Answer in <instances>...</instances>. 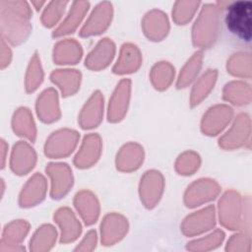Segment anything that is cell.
I'll use <instances>...</instances> for the list:
<instances>
[{"instance_id": "cell-1", "label": "cell", "mask_w": 252, "mask_h": 252, "mask_svg": "<svg viewBox=\"0 0 252 252\" xmlns=\"http://www.w3.org/2000/svg\"><path fill=\"white\" fill-rule=\"evenodd\" d=\"M221 21V9L206 4L197 18L192 31L193 43L202 48L212 46L218 38Z\"/></svg>"}, {"instance_id": "cell-2", "label": "cell", "mask_w": 252, "mask_h": 252, "mask_svg": "<svg viewBox=\"0 0 252 252\" xmlns=\"http://www.w3.org/2000/svg\"><path fill=\"white\" fill-rule=\"evenodd\" d=\"M31 10L25 2H17V8L2 12V34L12 44L26 40L31 32Z\"/></svg>"}, {"instance_id": "cell-3", "label": "cell", "mask_w": 252, "mask_h": 252, "mask_svg": "<svg viewBox=\"0 0 252 252\" xmlns=\"http://www.w3.org/2000/svg\"><path fill=\"white\" fill-rule=\"evenodd\" d=\"M224 8V24L227 31L238 39L249 42L251 39L252 3L240 0L231 2Z\"/></svg>"}, {"instance_id": "cell-4", "label": "cell", "mask_w": 252, "mask_h": 252, "mask_svg": "<svg viewBox=\"0 0 252 252\" xmlns=\"http://www.w3.org/2000/svg\"><path fill=\"white\" fill-rule=\"evenodd\" d=\"M219 219L227 229L244 231V200L238 192L229 190L220 197Z\"/></svg>"}, {"instance_id": "cell-5", "label": "cell", "mask_w": 252, "mask_h": 252, "mask_svg": "<svg viewBox=\"0 0 252 252\" xmlns=\"http://www.w3.org/2000/svg\"><path fill=\"white\" fill-rule=\"evenodd\" d=\"M251 123L246 113L238 114L230 128L220 138L219 144L224 150H234L250 143Z\"/></svg>"}, {"instance_id": "cell-6", "label": "cell", "mask_w": 252, "mask_h": 252, "mask_svg": "<svg viewBox=\"0 0 252 252\" xmlns=\"http://www.w3.org/2000/svg\"><path fill=\"white\" fill-rule=\"evenodd\" d=\"M79 134L72 129H60L52 133L46 140L44 152L52 158H60L69 156L76 148Z\"/></svg>"}, {"instance_id": "cell-7", "label": "cell", "mask_w": 252, "mask_h": 252, "mask_svg": "<svg viewBox=\"0 0 252 252\" xmlns=\"http://www.w3.org/2000/svg\"><path fill=\"white\" fill-rule=\"evenodd\" d=\"M220 191V188L216 181L208 178L199 179L187 188L184 195V202L187 207L194 208L214 200Z\"/></svg>"}, {"instance_id": "cell-8", "label": "cell", "mask_w": 252, "mask_h": 252, "mask_svg": "<svg viewBox=\"0 0 252 252\" xmlns=\"http://www.w3.org/2000/svg\"><path fill=\"white\" fill-rule=\"evenodd\" d=\"M233 110L226 104H217L204 114L201 129L206 135L214 136L220 133L231 121Z\"/></svg>"}, {"instance_id": "cell-9", "label": "cell", "mask_w": 252, "mask_h": 252, "mask_svg": "<svg viewBox=\"0 0 252 252\" xmlns=\"http://www.w3.org/2000/svg\"><path fill=\"white\" fill-rule=\"evenodd\" d=\"M216 224L214 206H208L186 217L181 224V230L186 236H195L212 229Z\"/></svg>"}, {"instance_id": "cell-10", "label": "cell", "mask_w": 252, "mask_h": 252, "mask_svg": "<svg viewBox=\"0 0 252 252\" xmlns=\"http://www.w3.org/2000/svg\"><path fill=\"white\" fill-rule=\"evenodd\" d=\"M46 172L51 180V197L60 199L64 197L73 185V174L66 163L51 162L46 166Z\"/></svg>"}, {"instance_id": "cell-11", "label": "cell", "mask_w": 252, "mask_h": 252, "mask_svg": "<svg viewBox=\"0 0 252 252\" xmlns=\"http://www.w3.org/2000/svg\"><path fill=\"white\" fill-rule=\"evenodd\" d=\"M163 177L157 170L147 171L140 182V197L143 204L151 209L159 201L163 192Z\"/></svg>"}, {"instance_id": "cell-12", "label": "cell", "mask_w": 252, "mask_h": 252, "mask_svg": "<svg viewBox=\"0 0 252 252\" xmlns=\"http://www.w3.org/2000/svg\"><path fill=\"white\" fill-rule=\"evenodd\" d=\"M128 231L127 220L119 214H108L100 225L101 243L110 246L120 241Z\"/></svg>"}, {"instance_id": "cell-13", "label": "cell", "mask_w": 252, "mask_h": 252, "mask_svg": "<svg viewBox=\"0 0 252 252\" xmlns=\"http://www.w3.org/2000/svg\"><path fill=\"white\" fill-rule=\"evenodd\" d=\"M131 92V82L123 79L117 85L108 105V120L111 122L120 121L127 112Z\"/></svg>"}, {"instance_id": "cell-14", "label": "cell", "mask_w": 252, "mask_h": 252, "mask_svg": "<svg viewBox=\"0 0 252 252\" xmlns=\"http://www.w3.org/2000/svg\"><path fill=\"white\" fill-rule=\"evenodd\" d=\"M112 17L111 4L103 2L97 5L91 16L89 17L86 24L80 31V35L90 36L95 35L102 32L109 25Z\"/></svg>"}, {"instance_id": "cell-15", "label": "cell", "mask_w": 252, "mask_h": 252, "mask_svg": "<svg viewBox=\"0 0 252 252\" xmlns=\"http://www.w3.org/2000/svg\"><path fill=\"white\" fill-rule=\"evenodd\" d=\"M54 220L60 228V242L70 243L81 234L82 226L69 208H60L54 214Z\"/></svg>"}, {"instance_id": "cell-16", "label": "cell", "mask_w": 252, "mask_h": 252, "mask_svg": "<svg viewBox=\"0 0 252 252\" xmlns=\"http://www.w3.org/2000/svg\"><path fill=\"white\" fill-rule=\"evenodd\" d=\"M101 153V140L97 134L85 136L82 145L75 156L74 163L77 167L87 168L96 162Z\"/></svg>"}, {"instance_id": "cell-17", "label": "cell", "mask_w": 252, "mask_h": 252, "mask_svg": "<svg viewBox=\"0 0 252 252\" xmlns=\"http://www.w3.org/2000/svg\"><path fill=\"white\" fill-rule=\"evenodd\" d=\"M103 115V97L100 92H94L82 108L79 115V123L84 129L96 127Z\"/></svg>"}, {"instance_id": "cell-18", "label": "cell", "mask_w": 252, "mask_h": 252, "mask_svg": "<svg viewBox=\"0 0 252 252\" xmlns=\"http://www.w3.org/2000/svg\"><path fill=\"white\" fill-rule=\"evenodd\" d=\"M36 161L34 150L27 142H19L14 146L11 157V168L17 174H26L32 170Z\"/></svg>"}, {"instance_id": "cell-19", "label": "cell", "mask_w": 252, "mask_h": 252, "mask_svg": "<svg viewBox=\"0 0 252 252\" xmlns=\"http://www.w3.org/2000/svg\"><path fill=\"white\" fill-rule=\"evenodd\" d=\"M46 180L40 173L32 175L24 186L20 195L22 207H32L40 203L46 194Z\"/></svg>"}, {"instance_id": "cell-20", "label": "cell", "mask_w": 252, "mask_h": 252, "mask_svg": "<svg viewBox=\"0 0 252 252\" xmlns=\"http://www.w3.org/2000/svg\"><path fill=\"white\" fill-rule=\"evenodd\" d=\"M115 53V45L109 38H103L88 54L86 58V67L91 70H101L105 68L112 60Z\"/></svg>"}, {"instance_id": "cell-21", "label": "cell", "mask_w": 252, "mask_h": 252, "mask_svg": "<svg viewBox=\"0 0 252 252\" xmlns=\"http://www.w3.org/2000/svg\"><path fill=\"white\" fill-rule=\"evenodd\" d=\"M36 112L38 117L46 123L56 121L60 117L57 92L49 88L43 91L36 100Z\"/></svg>"}, {"instance_id": "cell-22", "label": "cell", "mask_w": 252, "mask_h": 252, "mask_svg": "<svg viewBox=\"0 0 252 252\" xmlns=\"http://www.w3.org/2000/svg\"><path fill=\"white\" fill-rule=\"evenodd\" d=\"M74 205L86 224L96 221L99 215V204L96 197L90 191L83 190L76 194Z\"/></svg>"}, {"instance_id": "cell-23", "label": "cell", "mask_w": 252, "mask_h": 252, "mask_svg": "<svg viewBox=\"0 0 252 252\" xmlns=\"http://www.w3.org/2000/svg\"><path fill=\"white\" fill-rule=\"evenodd\" d=\"M143 30L152 40H160L168 32L169 23L166 15L158 10L149 12L143 20Z\"/></svg>"}, {"instance_id": "cell-24", "label": "cell", "mask_w": 252, "mask_h": 252, "mask_svg": "<svg viewBox=\"0 0 252 252\" xmlns=\"http://www.w3.org/2000/svg\"><path fill=\"white\" fill-rule=\"evenodd\" d=\"M143 159V148L136 143H128L118 152L116 157V166L121 171H132L141 165Z\"/></svg>"}, {"instance_id": "cell-25", "label": "cell", "mask_w": 252, "mask_h": 252, "mask_svg": "<svg viewBox=\"0 0 252 252\" xmlns=\"http://www.w3.org/2000/svg\"><path fill=\"white\" fill-rule=\"evenodd\" d=\"M142 57L139 49L132 43H124L120 49V54L113 67L116 74H126L135 72L141 65Z\"/></svg>"}, {"instance_id": "cell-26", "label": "cell", "mask_w": 252, "mask_h": 252, "mask_svg": "<svg viewBox=\"0 0 252 252\" xmlns=\"http://www.w3.org/2000/svg\"><path fill=\"white\" fill-rule=\"evenodd\" d=\"M83 50L75 39H64L56 43L53 50V59L57 64H76L80 61Z\"/></svg>"}, {"instance_id": "cell-27", "label": "cell", "mask_w": 252, "mask_h": 252, "mask_svg": "<svg viewBox=\"0 0 252 252\" xmlns=\"http://www.w3.org/2000/svg\"><path fill=\"white\" fill-rule=\"evenodd\" d=\"M81 73L74 69H60L52 72L51 81L60 89L64 96L74 94L80 88Z\"/></svg>"}, {"instance_id": "cell-28", "label": "cell", "mask_w": 252, "mask_h": 252, "mask_svg": "<svg viewBox=\"0 0 252 252\" xmlns=\"http://www.w3.org/2000/svg\"><path fill=\"white\" fill-rule=\"evenodd\" d=\"M88 7H89L88 2H82V1L74 2L65 20L53 32V35L57 37V36H62L70 32H73L82 22L86 12L88 11Z\"/></svg>"}, {"instance_id": "cell-29", "label": "cell", "mask_w": 252, "mask_h": 252, "mask_svg": "<svg viewBox=\"0 0 252 252\" xmlns=\"http://www.w3.org/2000/svg\"><path fill=\"white\" fill-rule=\"evenodd\" d=\"M223 99L235 105H245L251 102L252 91L249 84L242 81H232L223 88Z\"/></svg>"}, {"instance_id": "cell-30", "label": "cell", "mask_w": 252, "mask_h": 252, "mask_svg": "<svg viewBox=\"0 0 252 252\" xmlns=\"http://www.w3.org/2000/svg\"><path fill=\"white\" fill-rule=\"evenodd\" d=\"M56 238L55 227L50 224H43L33 233L30 242V249L33 252L48 251L55 245Z\"/></svg>"}, {"instance_id": "cell-31", "label": "cell", "mask_w": 252, "mask_h": 252, "mask_svg": "<svg viewBox=\"0 0 252 252\" xmlns=\"http://www.w3.org/2000/svg\"><path fill=\"white\" fill-rule=\"evenodd\" d=\"M12 124L14 131L18 135L25 137L30 141H34L36 135L35 125L32 119V115L28 108H19L13 116Z\"/></svg>"}, {"instance_id": "cell-32", "label": "cell", "mask_w": 252, "mask_h": 252, "mask_svg": "<svg viewBox=\"0 0 252 252\" xmlns=\"http://www.w3.org/2000/svg\"><path fill=\"white\" fill-rule=\"evenodd\" d=\"M218 72L215 69L207 70L195 83L191 92V105L199 104L212 91L217 81Z\"/></svg>"}, {"instance_id": "cell-33", "label": "cell", "mask_w": 252, "mask_h": 252, "mask_svg": "<svg viewBox=\"0 0 252 252\" xmlns=\"http://www.w3.org/2000/svg\"><path fill=\"white\" fill-rule=\"evenodd\" d=\"M227 72L239 78H251L252 58L249 52H237L228 59L226 64Z\"/></svg>"}, {"instance_id": "cell-34", "label": "cell", "mask_w": 252, "mask_h": 252, "mask_svg": "<svg viewBox=\"0 0 252 252\" xmlns=\"http://www.w3.org/2000/svg\"><path fill=\"white\" fill-rule=\"evenodd\" d=\"M30 229L27 221L19 220H14L6 225L3 231L1 244L5 245H21Z\"/></svg>"}, {"instance_id": "cell-35", "label": "cell", "mask_w": 252, "mask_h": 252, "mask_svg": "<svg viewBox=\"0 0 252 252\" xmlns=\"http://www.w3.org/2000/svg\"><path fill=\"white\" fill-rule=\"evenodd\" d=\"M203 60V52L197 51L192 57L186 62V64L181 69V72L177 79V88H185L190 85L198 75Z\"/></svg>"}, {"instance_id": "cell-36", "label": "cell", "mask_w": 252, "mask_h": 252, "mask_svg": "<svg viewBox=\"0 0 252 252\" xmlns=\"http://www.w3.org/2000/svg\"><path fill=\"white\" fill-rule=\"evenodd\" d=\"M174 78V67L168 62L157 63L151 71V81L156 89L164 90Z\"/></svg>"}, {"instance_id": "cell-37", "label": "cell", "mask_w": 252, "mask_h": 252, "mask_svg": "<svg viewBox=\"0 0 252 252\" xmlns=\"http://www.w3.org/2000/svg\"><path fill=\"white\" fill-rule=\"evenodd\" d=\"M224 239V232L220 229H216L210 234L190 241L186 248L189 251H210L219 247Z\"/></svg>"}, {"instance_id": "cell-38", "label": "cell", "mask_w": 252, "mask_h": 252, "mask_svg": "<svg viewBox=\"0 0 252 252\" xmlns=\"http://www.w3.org/2000/svg\"><path fill=\"white\" fill-rule=\"evenodd\" d=\"M43 80V72L38 55L35 53L29 64L26 75V90L29 93L35 91Z\"/></svg>"}, {"instance_id": "cell-39", "label": "cell", "mask_w": 252, "mask_h": 252, "mask_svg": "<svg viewBox=\"0 0 252 252\" xmlns=\"http://www.w3.org/2000/svg\"><path fill=\"white\" fill-rule=\"evenodd\" d=\"M200 157L195 152L189 151L181 154L175 163L176 171L179 174L188 175L194 173L200 166Z\"/></svg>"}, {"instance_id": "cell-40", "label": "cell", "mask_w": 252, "mask_h": 252, "mask_svg": "<svg viewBox=\"0 0 252 252\" xmlns=\"http://www.w3.org/2000/svg\"><path fill=\"white\" fill-rule=\"evenodd\" d=\"M198 5L199 2H177L172 11L174 21L179 25L186 24L193 17Z\"/></svg>"}, {"instance_id": "cell-41", "label": "cell", "mask_w": 252, "mask_h": 252, "mask_svg": "<svg viewBox=\"0 0 252 252\" xmlns=\"http://www.w3.org/2000/svg\"><path fill=\"white\" fill-rule=\"evenodd\" d=\"M251 249L250 234L239 230V232L230 236L226 243L225 250L228 252H249Z\"/></svg>"}, {"instance_id": "cell-42", "label": "cell", "mask_w": 252, "mask_h": 252, "mask_svg": "<svg viewBox=\"0 0 252 252\" xmlns=\"http://www.w3.org/2000/svg\"><path fill=\"white\" fill-rule=\"evenodd\" d=\"M67 2H51L45 8L41 21L45 27L54 26L64 13V9Z\"/></svg>"}, {"instance_id": "cell-43", "label": "cell", "mask_w": 252, "mask_h": 252, "mask_svg": "<svg viewBox=\"0 0 252 252\" xmlns=\"http://www.w3.org/2000/svg\"><path fill=\"white\" fill-rule=\"evenodd\" d=\"M96 241H97L96 232L94 230H90L82 239V241L78 244V246L75 248V251H81V252L93 251L95 249Z\"/></svg>"}, {"instance_id": "cell-44", "label": "cell", "mask_w": 252, "mask_h": 252, "mask_svg": "<svg viewBox=\"0 0 252 252\" xmlns=\"http://www.w3.org/2000/svg\"><path fill=\"white\" fill-rule=\"evenodd\" d=\"M1 66L2 68H4L6 65L9 64L10 60H11V50L10 48L4 43V40L2 39V42H1Z\"/></svg>"}]
</instances>
